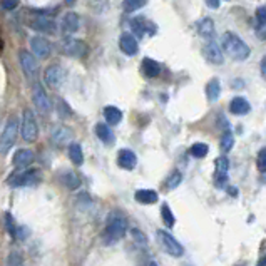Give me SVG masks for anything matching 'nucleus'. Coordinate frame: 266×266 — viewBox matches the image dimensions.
Wrapping results in <instances>:
<instances>
[{"label": "nucleus", "instance_id": "obj_11", "mask_svg": "<svg viewBox=\"0 0 266 266\" xmlns=\"http://www.w3.org/2000/svg\"><path fill=\"white\" fill-rule=\"evenodd\" d=\"M30 49L37 59H49L52 54V44L46 35H34L30 37Z\"/></svg>", "mask_w": 266, "mask_h": 266}, {"label": "nucleus", "instance_id": "obj_42", "mask_svg": "<svg viewBox=\"0 0 266 266\" xmlns=\"http://www.w3.org/2000/svg\"><path fill=\"white\" fill-rule=\"evenodd\" d=\"M132 233V236H134V239H136V241H139V243H148V239H146V236H144V233H141V231H139V230H132L131 231Z\"/></svg>", "mask_w": 266, "mask_h": 266}, {"label": "nucleus", "instance_id": "obj_23", "mask_svg": "<svg viewBox=\"0 0 266 266\" xmlns=\"http://www.w3.org/2000/svg\"><path fill=\"white\" fill-rule=\"evenodd\" d=\"M104 119L107 124L116 126L122 121V111L116 106H106L104 107Z\"/></svg>", "mask_w": 266, "mask_h": 266}, {"label": "nucleus", "instance_id": "obj_4", "mask_svg": "<svg viewBox=\"0 0 266 266\" xmlns=\"http://www.w3.org/2000/svg\"><path fill=\"white\" fill-rule=\"evenodd\" d=\"M18 62H21L25 79L32 82V84L35 80H39V62H37V57L30 50L27 49L18 50Z\"/></svg>", "mask_w": 266, "mask_h": 266}, {"label": "nucleus", "instance_id": "obj_33", "mask_svg": "<svg viewBox=\"0 0 266 266\" xmlns=\"http://www.w3.org/2000/svg\"><path fill=\"white\" fill-rule=\"evenodd\" d=\"M161 216H162L164 224H166L168 228H173L174 226L176 218H174V214H173V211H171V208L168 204H162V208H161Z\"/></svg>", "mask_w": 266, "mask_h": 266}, {"label": "nucleus", "instance_id": "obj_45", "mask_svg": "<svg viewBox=\"0 0 266 266\" xmlns=\"http://www.w3.org/2000/svg\"><path fill=\"white\" fill-rule=\"evenodd\" d=\"M259 32H258V37L259 39H266V27H261V29H258Z\"/></svg>", "mask_w": 266, "mask_h": 266}, {"label": "nucleus", "instance_id": "obj_10", "mask_svg": "<svg viewBox=\"0 0 266 266\" xmlns=\"http://www.w3.org/2000/svg\"><path fill=\"white\" fill-rule=\"evenodd\" d=\"M32 99H34L35 107L42 114H49L50 111H52V103H50L47 91L44 89V84L40 80H35L32 84Z\"/></svg>", "mask_w": 266, "mask_h": 266}, {"label": "nucleus", "instance_id": "obj_31", "mask_svg": "<svg viewBox=\"0 0 266 266\" xmlns=\"http://www.w3.org/2000/svg\"><path fill=\"white\" fill-rule=\"evenodd\" d=\"M148 0H122V9L126 14H132L139 9H142Z\"/></svg>", "mask_w": 266, "mask_h": 266}, {"label": "nucleus", "instance_id": "obj_43", "mask_svg": "<svg viewBox=\"0 0 266 266\" xmlns=\"http://www.w3.org/2000/svg\"><path fill=\"white\" fill-rule=\"evenodd\" d=\"M206 5L210 9H219V0H206Z\"/></svg>", "mask_w": 266, "mask_h": 266}, {"label": "nucleus", "instance_id": "obj_6", "mask_svg": "<svg viewBox=\"0 0 266 266\" xmlns=\"http://www.w3.org/2000/svg\"><path fill=\"white\" fill-rule=\"evenodd\" d=\"M21 134L24 137V141L27 142H34L39 137V124H37L34 111L24 109L21 119Z\"/></svg>", "mask_w": 266, "mask_h": 266}, {"label": "nucleus", "instance_id": "obj_20", "mask_svg": "<svg viewBox=\"0 0 266 266\" xmlns=\"http://www.w3.org/2000/svg\"><path fill=\"white\" fill-rule=\"evenodd\" d=\"M228 169H230V162L223 156L216 159V174H214V181H216L218 188H223L228 182Z\"/></svg>", "mask_w": 266, "mask_h": 266}, {"label": "nucleus", "instance_id": "obj_44", "mask_svg": "<svg viewBox=\"0 0 266 266\" xmlns=\"http://www.w3.org/2000/svg\"><path fill=\"white\" fill-rule=\"evenodd\" d=\"M259 69H261V75L266 79V57H263L261 64H259Z\"/></svg>", "mask_w": 266, "mask_h": 266}, {"label": "nucleus", "instance_id": "obj_36", "mask_svg": "<svg viewBox=\"0 0 266 266\" xmlns=\"http://www.w3.org/2000/svg\"><path fill=\"white\" fill-rule=\"evenodd\" d=\"M233 144H234V137L231 134V131H224L223 137H221V149L228 153V151L233 149Z\"/></svg>", "mask_w": 266, "mask_h": 266}, {"label": "nucleus", "instance_id": "obj_17", "mask_svg": "<svg viewBox=\"0 0 266 266\" xmlns=\"http://www.w3.org/2000/svg\"><path fill=\"white\" fill-rule=\"evenodd\" d=\"M35 159V154L32 149H18L17 153L14 154V159H12V162H14V166L18 168V169H24V168H29L30 164L34 162Z\"/></svg>", "mask_w": 266, "mask_h": 266}, {"label": "nucleus", "instance_id": "obj_22", "mask_svg": "<svg viewBox=\"0 0 266 266\" xmlns=\"http://www.w3.org/2000/svg\"><path fill=\"white\" fill-rule=\"evenodd\" d=\"M230 111L234 114V116H244V114H248L251 111V106L244 97L238 96L230 103Z\"/></svg>", "mask_w": 266, "mask_h": 266}, {"label": "nucleus", "instance_id": "obj_24", "mask_svg": "<svg viewBox=\"0 0 266 266\" xmlns=\"http://www.w3.org/2000/svg\"><path fill=\"white\" fill-rule=\"evenodd\" d=\"M94 131H96V136H97L104 144H112V142H114V132H112V129L109 128V124L97 122L96 128H94Z\"/></svg>", "mask_w": 266, "mask_h": 266}, {"label": "nucleus", "instance_id": "obj_41", "mask_svg": "<svg viewBox=\"0 0 266 266\" xmlns=\"http://www.w3.org/2000/svg\"><path fill=\"white\" fill-rule=\"evenodd\" d=\"M27 234H29L27 228H25V226H17V231H15V238L17 239H21V241H22V239L27 238Z\"/></svg>", "mask_w": 266, "mask_h": 266}, {"label": "nucleus", "instance_id": "obj_21", "mask_svg": "<svg viewBox=\"0 0 266 266\" xmlns=\"http://www.w3.org/2000/svg\"><path fill=\"white\" fill-rule=\"evenodd\" d=\"M141 71L146 77L154 79L161 74V66L157 64L154 59H151V57H146V59H142V62H141Z\"/></svg>", "mask_w": 266, "mask_h": 266}, {"label": "nucleus", "instance_id": "obj_12", "mask_svg": "<svg viewBox=\"0 0 266 266\" xmlns=\"http://www.w3.org/2000/svg\"><path fill=\"white\" fill-rule=\"evenodd\" d=\"M64 79H66V72L59 64L49 66L46 69V72H44V82H46V86L50 89H59L64 84Z\"/></svg>", "mask_w": 266, "mask_h": 266}, {"label": "nucleus", "instance_id": "obj_29", "mask_svg": "<svg viewBox=\"0 0 266 266\" xmlns=\"http://www.w3.org/2000/svg\"><path fill=\"white\" fill-rule=\"evenodd\" d=\"M219 94H221V84L218 79H211L210 82H208L206 86V96L208 99L211 100V103H216V100L219 99Z\"/></svg>", "mask_w": 266, "mask_h": 266}, {"label": "nucleus", "instance_id": "obj_27", "mask_svg": "<svg viewBox=\"0 0 266 266\" xmlns=\"http://www.w3.org/2000/svg\"><path fill=\"white\" fill-rule=\"evenodd\" d=\"M69 157H71V161L75 164V166H80V164L84 162V153H82L80 144H77V142L69 144Z\"/></svg>", "mask_w": 266, "mask_h": 266}, {"label": "nucleus", "instance_id": "obj_30", "mask_svg": "<svg viewBox=\"0 0 266 266\" xmlns=\"http://www.w3.org/2000/svg\"><path fill=\"white\" fill-rule=\"evenodd\" d=\"M87 7L91 9L94 14H104L109 9V0H87Z\"/></svg>", "mask_w": 266, "mask_h": 266}, {"label": "nucleus", "instance_id": "obj_2", "mask_svg": "<svg viewBox=\"0 0 266 266\" xmlns=\"http://www.w3.org/2000/svg\"><path fill=\"white\" fill-rule=\"evenodd\" d=\"M126 231H128V221L124 216H121L119 213H112L109 218H107L106 230L103 233V239L106 244H114L126 236Z\"/></svg>", "mask_w": 266, "mask_h": 266}, {"label": "nucleus", "instance_id": "obj_35", "mask_svg": "<svg viewBox=\"0 0 266 266\" xmlns=\"http://www.w3.org/2000/svg\"><path fill=\"white\" fill-rule=\"evenodd\" d=\"M24 264V256L21 251H10V255L7 258V263H5V266H22Z\"/></svg>", "mask_w": 266, "mask_h": 266}, {"label": "nucleus", "instance_id": "obj_26", "mask_svg": "<svg viewBox=\"0 0 266 266\" xmlns=\"http://www.w3.org/2000/svg\"><path fill=\"white\" fill-rule=\"evenodd\" d=\"M59 179H60L62 185L69 189H75V188L80 186V177L75 174L74 171H64V173H60Z\"/></svg>", "mask_w": 266, "mask_h": 266}, {"label": "nucleus", "instance_id": "obj_32", "mask_svg": "<svg viewBox=\"0 0 266 266\" xmlns=\"http://www.w3.org/2000/svg\"><path fill=\"white\" fill-rule=\"evenodd\" d=\"M208 151H210V148H208V144H204V142H196V144L191 146L189 153H191L193 157H198V159H201V157L208 156Z\"/></svg>", "mask_w": 266, "mask_h": 266}, {"label": "nucleus", "instance_id": "obj_40", "mask_svg": "<svg viewBox=\"0 0 266 266\" xmlns=\"http://www.w3.org/2000/svg\"><path fill=\"white\" fill-rule=\"evenodd\" d=\"M0 4L4 10H15L18 7V0H2Z\"/></svg>", "mask_w": 266, "mask_h": 266}, {"label": "nucleus", "instance_id": "obj_8", "mask_svg": "<svg viewBox=\"0 0 266 266\" xmlns=\"http://www.w3.org/2000/svg\"><path fill=\"white\" fill-rule=\"evenodd\" d=\"M60 50L66 55H69V57H77V59H82V57H86L87 52H89L86 42L80 40V39H75V37H72V35H66L64 39H62Z\"/></svg>", "mask_w": 266, "mask_h": 266}, {"label": "nucleus", "instance_id": "obj_49", "mask_svg": "<svg viewBox=\"0 0 266 266\" xmlns=\"http://www.w3.org/2000/svg\"><path fill=\"white\" fill-rule=\"evenodd\" d=\"M74 2H75V0H66V4H69V5L74 4Z\"/></svg>", "mask_w": 266, "mask_h": 266}, {"label": "nucleus", "instance_id": "obj_39", "mask_svg": "<svg viewBox=\"0 0 266 266\" xmlns=\"http://www.w3.org/2000/svg\"><path fill=\"white\" fill-rule=\"evenodd\" d=\"M256 164H258V169L261 171V173H266V148L261 149V151L258 153Z\"/></svg>", "mask_w": 266, "mask_h": 266}, {"label": "nucleus", "instance_id": "obj_37", "mask_svg": "<svg viewBox=\"0 0 266 266\" xmlns=\"http://www.w3.org/2000/svg\"><path fill=\"white\" fill-rule=\"evenodd\" d=\"M181 182H182V174L179 173V171H174V173L168 177V181H166V188H168V189H174V188L179 186Z\"/></svg>", "mask_w": 266, "mask_h": 266}, {"label": "nucleus", "instance_id": "obj_38", "mask_svg": "<svg viewBox=\"0 0 266 266\" xmlns=\"http://www.w3.org/2000/svg\"><path fill=\"white\" fill-rule=\"evenodd\" d=\"M256 24H258V29L266 27V5H261V7L256 9Z\"/></svg>", "mask_w": 266, "mask_h": 266}, {"label": "nucleus", "instance_id": "obj_47", "mask_svg": "<svg viewBox=\"0 0 266 266\" xmlns=\"http://www.w3.org/2000/svg\"><path fill=\"white\" fill-rule=\"evenodd\" d=\"M228 191H230L233 196H236V194H238V189H234V188H228Z\"/></svg>", "mask_w": 266, "mask_h": 266}, {"label": "nucleus", "instance_id": "obj_46", "mask_svg": "<svg viewBox=\"0 0 266 266\" xmlns=\"http://www.w3.org/2000/svg\"><path fill=\"white\" fill-rule=\"evenodd\" d=\"M256 266H266V255L261 258V259H259V261H258V264Z\"/></svg>", "mask_w": 266, "mask_h": 266}, {"label": "nucleus", "instance_id": "obj_34", "mask_svg": "<svg viewBox=\"0 0 266 266\" xmlns=\"http://www.w3.org/2000/svg\"><path fill=\"white\" fill-rule=\"evenodd\" d=\"M4 226H5V231H7L10 236L15 238V231H17V223L12 218L10 213H5L4 214Z\"/></svg>", "mask_w": 266, "mask_h": 266}, {"label": "nucleus", "instance_id": "obj_1", "mask_svg": "<svg viewBox=\"0 0 266 266\" xmlns=\"http://www.w3.org/2000/svg\"><path fill=\"white\" fill-rule=\"evenodd\" d=\"M221 49L224 50L228 57H231L233 60H238V62L246 60L251 54V50L244 44V40L233 32L223 34V39H221Z\"/></svg>", "mask_w": 266, "mask_h": 266}, {"label": "nucleus", "instance_id": "obj_15", "mask_svg": "<svg viewBox=\"0 0 266 266\" xmlns=\"http://www.w3.org/2000/svg\"><path fill=\"white\" fill-rule=\"evenodd\" d=\"M50 141H52L54 146L57 148H62L66 144H71L72 141V131L67 128V126L57 124L50 129Z\"/></svg>", "mask_w": 266, "mask_h": 266}, {"label": "nucleus", "instance_id": "obj_13", "mask_svg": "<svg viewBox=\"0 0 266 266\" xmlns=\"http://www.w3.org/2000/svg\"><path fill=\"white\" fill-rule=\"evenodd\" d=\"M202 55H204V59L210 62V64H214V66L223 64V59H224L221 44L214 42L213 39H210L204 46H202Z\"/></svg>", "mask_w": 266, "mask_h": 266}, {"label": "nucleus", "instance_id": "obj_25", "mask_svg": "<svg viewBox=\"0 0 266 266\" xmlns=\"http://www.w3.org/2000/svg\"><path fill=\"white\" fill-rule=\"evenodd\" d=\"M134 198L137 202H141V204H154V202H157V199H159V196H157V193L153 191V189H139V191H136Z\"/></svg>", "mask_w": 266, "mask_h": 266}, {"label": "nucleus", "instance_id": "obj_5", "mask_svg": "<svg viewBox=\"0 0 266 266\" xmlns=\"http://www.w3.org/2000/svg\"><path fill=\"white\" fill-rule=\"evenodd\" d=\"M29 29L35 30L37 34L40 35H54L57 34V24L54 18L47 17L46 14H39V15H30L27 21H25Z\"/></svg>", "mask_w": 266, "mask_h": 266}, {"label": "nucleus", "instance_id": "obj_18", "mask_svg": "<svg viewBox=\"0 0 266 266\" xmlns=\"http://www.w3.org/2000/svg\"><path fill=\"white\" fill-rule=\"evenodd\" d=\"M119 49H121L126 55H136L139 52L137 39L132 34H122L121 39H119Z\"/></svg>", "mask_w": 266, "mask_h": 266}, {"label": "nucleus", "instance_id": "obj_19", "mask_svg": "<svg viewBox=\"0 0 266 266\" xmlns=\"http://www.w3.org/2000/svg\"><path fill=\"white\" fill-rule=\"evenodd\" d=\"M117 164L126 171H132L137 164V157L131 149H121L117 153Z\"/></svg>", "mask_w": 266, "mask_h": 266}, {"label": "nucleus", "instance_id": "obj_48", "mask_svg": "<svg viewBox=\"0 0 266 266\" xmlns=\"http://www.w3.org/2000/svg\"><path fill=\"white\" fill-rule=\"evenodd\" d=\"M148 266H159V264H157V263H154V261H151V263H149Z\"/></svg>", "mask_w": 266, "mask_h": 266}, {"label": "nucleus", "instance_id": "obj_9", "mask_svg": "<svg viewBox=\"0 0 266 266\" xmlns=\"http://www.w3.org/2000/svg\"><path fill=\"white\" fill-rule=\"evenodd\" d=\"M157 239H159L162 250L166 251L168 255L174 256V258L182 256V253H185V248H182V244L177 241V239L173 236V234H169L168 231H164V230H159V231H157Z\"/></svg>", "mask_w": 266, "mask_h": 266}, {"label": "nucleus", "instance_id": "obj_16", "mask_svg": "<svg viewBox=\"0 0 266 266\" xmlns=\"http://www.w3.org/2000/svg\"><path fill=\"white\" fill-rule=\"evenodd\" d=\"M79 27H80V18L75 12H67V14H64L62 22H60L62 32H64L66 35H74L79 30Z\"/></svg>", "mask_w": 266, "mask_h": 266}, {"label": "nucleus", "instance_id": "obj_3", "mask_svg": "<svg viewBox=\"0 0 266 266\" xmlns=\"http://www.w3.org/2000/svg\"><path fill=\"white\" fill-rule=\"evenodd\" d=\"M18 131H21V122L17 117H9L4 126V131L0 134V154H7L17 142Z\"/></svg>", "mask_w": 266, "mask_h": 266}, {"label": "nucleus", "instance_id": "obj_14", "mask_svg": "<svg viewBox=\"0 0 266 266\" xmlns=\"http://www.w3.org/2000/svg\"><path fill=\"white\" fill-rule=\"evenodd\" d=\"M131 29L139 39H142L146 35H154L157 32L156 24H153L151 21H148L146 17H136L131 21Z\"/></svg>", "mask_w": 266, "mask_h": 266}, {"label": "nucleus", "instance_id": "obj_28", "mask_svg": "<svg viewBox=\"0 0 266 266\" xmlns=\"http://www.w3.org/2000/svg\"><path fill=\"white\" fill-rule=\"evenodd\" d=\"M198 34L206 39H211L214 35V22L211 18H202L201 22H198Z\"/></svg>", "mask_w": 266, "mask_h": 266}, {"label": "nucleus", "instance_id": "obj_7", "mask_svg": "<svg viewBox=\"0 0 266 266\" xmlns=\"http://www.w3.org/2000/svg\"><path fill=\"white\" fill-rule=\"evenodd\" d=\"M40 181V173L39 169H25V171H18L9 176L7 185L10 188H24V186H30V185H37Z\"/></svg>", "mask_w": 266, "mask_h": 266}]
</instances>
